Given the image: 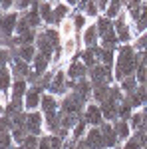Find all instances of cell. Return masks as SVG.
Wrapping results in <instances>:
<instances>
[{
  "mask_svg": "<svg viewBox=\"0 0 147 149\" xmlns=\"http://www.w3.org/2000/svg\"><path fill=\"white\" fill-rule=\"evenodd\" d=\"M79 52V50H78ZM76 52V56L70 60L68 64H66V74H68V80H84V78H88L90 76V68L82 62V58H79V54Z\"/></svg>",
  "mask_w": 147,
  "mask_h": 149,
  "instance_id": "8",
  "label": "cell"
},
{
  "mask_svg": "<svg viewBox=\"0 0 147 149\" xmlns=\"http://www.w3.org/2000/svg\"><path fill=\"white\" fill-rule=\"evenodd\" d=\"M36 48H38V52L40 54H44V56H50L54 58V52H56L58 48L54 46V42L50 40V36L46 34V28H42V30H38V36H36Z\"/></svg>",
  "mask_w": 147,
  "mask_h": 149,
  "instance_id": "14",
  "label": "cell"
},
{
  "mask_svg": "<svg viewBox=\"0 0 147 149\" xmlns=\"http://www.w3.org/2000/svg\"><path fill=\"white\" fill-rule=\"evenodd\" d=\"M113 26H115V32H117V38H119V44H131L137 38V30L131 22V18H129L127 8L113 20Z\"/></svg>",
  "mask_w": 147,
  "mask_h": 149,
  "instance_id": "3",
  "label": "cell"
},
{
  "mask_svg": "<svg viewBox=\"0 0 147 149\" xmlns=\"http://www.w3.org/2000/svg\"><path fill=\"white\" fill-rule=\"evenodd\" d=\"M72 12H74V8L70 4H66L64 0H56L54 2V26H58L64 18L72 16Z\"/></svg>",
  "mask_w": 147,
  "mask_h": 149,
  "instance_id": "20",
  "label": "cell"
},
{
  "mask_svg": "<svg viewBox=\"0 0 147 149\" xmlns=\"http://www.w3.org/2000/svg\"><path fill=\"white\" fill-rule=\"evenodd\" d=\"M95 24H98V32H100V46L117 50V48H119V38H117V32H115L113 20L107 18L105 14H102V16L95 20Z\"/></svg>",
  "mask_w": 147,
  "mask_h": 149,
  "instance_id": "2",
  "label": "cell"
},
{
  "mask_svg": "<svg viewBox=\"0 0 147 149\" xmlns=\"http://www.w3.org/2000/svg\"><path fill=\"white\" fill-rule=\"evenodd\" d=\"M86 141H88L90 149H105L103 135H102V127H90L88 133H86Z\"/></svg>",
  "mask_w": 147,
  "mask_h": 149,
  "instance_id": "18",
  "label": "cell"
},
{
  "mask_svg": "<svg viewBox=\"0 0 147 149\" xmlns=\"http://www.w3.org/2000/svg\"><path fill=\"white\" fill-rule=\"evenodd\" d=\"M30 88V81L28 80H14L12 84V90H10V100L18 105L24 107V97H26V92Z\"/></svg>",
  "mask_w": 147,
  "mask_h": 149,
  "instance_id": "17",
  "label": "cell"
},
{
  "mask_svg": "<svg viewBox=\"0 0 147 149\" xmlns=\"http://www.w3.org/2000/svg\"><path fill=\"white\" fill-rule=\"evenodd\" d=\"M12 52H14V56L22 58V60H26L28 64H32L36 54H38V48H36V44H24V46H16Z\"/></svg>",
  "mask_w": 147,
  "mask_h": 149,
  "instance_id": "22",
  "label": "cell"
},
{
  "mask_svg": "<svg viewBox=\"0 0 147 149\" xmlns=\"http://www.w3.org/2000/svg\"><path fill=\"white\" fill-rule=\"evenodd\" d=\"M72 20L76 24V32H78V34H82V32L86 30V26L90 24V18L82 10H78V8H74V12H72Z\"/></svg>",
  "mask_w": 147,
  "mask_h": 149,
  "instance_id": "26",
  "label": "cell"
},
{
  "mask_svg": "<svg viewBox=\"0 0 147 149\" xmlns=\"http://www.w3.org/2000/svg\"><path fill=\"white\" fill-rule=\"evenodd\" d=\"M10 70H12L14 80H30V76H32V64H28L26 60H22L18 56H14Z\"/></svg>",
  "mask_w": 147,
  "mask_h": 149,
  "instance_id": "12",
  "label": "cell"
},
{
  "mask_svg": "<svg viewBox=\"0 0 147 149\" xmlns=\"http://www.w3.org/2000/svg\"><path fill=\"white\" fill-rule=\"evenodd\" d=\"M20 145H22L24 149H38V147H40V135H32V133H28L26 139H24Z\"/></svg>",
  "mask_w": 147,
  "mask_h": 149,
  "instance_id": "31",
  "label": "cell"
},
{
  "mask_svg": "<svg viewBox=\"0 0 147 149\" xmlns=\"http://www.w3.org/2000/svg\"><path fill=\"white\" fill-rule=\"evenodd\" d=\"M111 90V88H109ZM119 103L115 97H113L111 93L107 95V100L103 103H100L102 105V111H103V117H105V121H115V119H119Z\"/></svg>",
  "mask_w": 147,
  "mask_h": 149,
  "instance_id": "16",
  "label": "cell"
},
{
  "mask_svg": "<svg viewBox=\"0 0 147 149\" xmlns=\"http://www.w3.org/2000/svg\"><path fill=\"white\" fill-rule=\"evenodd\" d=\"M26 135H28V129L26 127H12V137L16 141V145H20L24 139H26Z\"/></svg>",
  "mask_w": 147,
  "mask_h": 149,
  "instance_id": "32",
  "label": "cell"
},
{
  "mask_svg": "<svg viewBox=\"0 0 147 149\" xmlns=\"http://www.w3.org/2000/svg\"><path fill=\"white\" fill-rule=\"evenodd\" d=\"M90 81L93 86H111L115 84V78H113V70L103 66L102 62L98 66H93L90 70Z\"/></svg>",
  "mask_w": 147,
  "mask_h": 149,
  "instance_id": "5",
  "label": "cell"
},
{
  "mask_svg": "<svg viewBox=\"0 0 147 149\" xmlns=\"http://www.w3.org/2000/svg\"><path fill=\"white\" fill-rule=\"evenodd\" d=\"M20 14H22V12H18V10H12V12L2 14V40L14 38L16 26H18V20H20Z\"/></svg>",
  "mask_w": 147,
  "mask_h": 149,
  "instance_id": "11",
  "label": "cell"
},
{
  "mask_svg": "<svg viewBox=\"0 0 147 149\" xmlns=\"http://www.w3.org/2000/svg\"><path fill=\"white\" fill-rule=\"evenodd\" d=\"M131 44H133V48H135L137 52H143V50H147V32L139 34L135 40L131 42Z\"/></svg>",
  "mask_w": 147,
  "mask_h": 149,
  "instance_id": "33",
  "label": "cell"
},
{
  "mask_svg": "<svg viewBox=\"0 0 147 149\" xmlns=\"http://www.w3.org/2000/svg\"><path fill=\"white\" fill-rule=\"evenodd\" d=\"M109 2H111V0H95V4L100 6V10H102V14H105V10H107V6H109Z\"/></svg>",
  "mask_w": 147,
  "mask_h": 149,
  "instance_id": "36",
  "label": "cell"
},
{
  "mask_svg": "<svg viewBox=\"0 0 147 149\" xmlns=\"http://www.w3.org/2000/svg\"><path fill=\"white\" fill-rule=\"evenodd\" d=\"M26 129H28V133H32V135H44L46 133V119H44V113L42 111H26Z\"/></svg>",
  "mask_w": 147,
  "mask_h": 149,
  "instance_id": "9",
  "label": "cell"
},
{
  "mask_svg": "<svg viewBox=\"0 0 147 149\" xmlns=\"http://www.w3.org/2000/svg\"><path fill=\"white\" fill-rule=\"evenodd\" d=\"M79 42H82V40H78L76 36L70 38V40H66V42H62V62H64V64H68L70 60L76 56Z\"/></svg>",
  "mask_w": 147,
  "mask_h": 149,
  "instance_id": "19",
  "label": "cell"
},
{
  "mask_svg": "<svg viewBox=\"0 0 147 149\" xmlns=\"http://www.w3.org/2000/svg\"><path fill=\"white\" fill-rule=\"evenodd\" d=\"M100 127H102V135H103L105 149H117L119 145H121V143H119V137H117V131H115L113 121H103Z\"/></svg>",
  "mask_w": 147,
  "mask_h": 149,
  "instance_id": "13",
  "label": "cell"
},
{
  "mask_svg": "<svg viewBox=\"0 0 147 149\" xmlns=\"http://www.w3.org/2000/svg\"><path fill=\"white\" fill-rule=\"evenodd\" d=\"M0 6H2V14L14 10V0H0Z\"/></svg>",
  "mask_w": 147,
  "mask_h": 149,
  "instance_id": "35",
  "label": "cell"
},
{
  "mask_svg": "<svg viewBox=\"0 0 147 149\" xmlns=\"http://www.w3.org/2000/svg\"><path fill=\"white\" fill-rule=\"evenodd\" d=\"M40 16H42L46 26H54V2L42 0L40 2Z\"/></svg>",
  "mask_w": 147,
  "mask_h": 149,
  "instance_id": "25",
  "label": "cell"
},
{
  "mask_svg": "<svg viewBox=\"0 0 147 149\" xmlns=\"http://www.w3.org/2000/svg\"><path fill=\"white\" fill-rule=\"evenodd\" d=\"M86 121H88V125L90 127H100L105 121V117H103V111H102V105L98 102H88L86 105V109H84V115H82Z\"/></svg>",
  "mask_w": 147,
  "mask_h": 149,
  "instance_id": "10",
  "label": "cell"
},
{
  "mask_svg": "<svg viewBox=\"0 0 147 149\" xmlns=\"http://www.w3.org/2000/svg\"><path fill=\"white\" fill-rule=\"evenodd\" d=\"M133 111H135V107H133V105H131V102L125 97L123 102L119 103V119H127V121H129V117H131V113H133Z\"/></svg>",
  "mask_w": 147,
  "mask_h": 149,
  "instance_id": "29",
  "label": "cell"
},
{
  "mask_svg": "<svg viewBox=\"0 0 147 149\" xmlns=\"http://www.w3.org/2000/svg\"><path fill=\"white\" fill-rule=\"evenodd\" d=\"M44 93H46L44 86H40V84H30V88H28V92H26V97H24V109H26V111L40 109Z\"/></svg>",
  "mask_w": 147,
  "mask_h": 149,
  "instance_id": "6",
  "label": "cell"
},
{
  "mask_svg": "<svg viewBox=\"0 0 147 149\" xmlns=\"http://www.w3.org/2000/svg\"><path fill=\"white\" fill-rule=\"evenodd\" d=\"M34 4V0H14V10L18 12H26L30 6Z\"/></svg>",
  "mask_w": 147,
  "mask_h": 149,
  "instance_id": "34",
  "label": "cell"
},
{
  "mask_svg": "<svg viewBox=\"0 0 147 149\" xmlns=\"http://www.w3.org/2000/svg\"><path fill=\"white\" fill-rule=\"evenodd\" d=\"M70 80H68V74H66V68L62 70H56V74H54V78H52V81H50V86L46 88V92L54 93V95H58V97H62V95H66V93L70 92Z\"/></svg>",
  "mask_w": 147,
  "mask_h": 149,
  "instance_id": "7",
  "label": "cell"
},
{
  "mask_svg": "<svg viewBox=\"0 0 147 149\" xmlns=\"http://www.w3.org/2000/svg\"><path fill=\"white\" fill-rule=\"evenodd\" d=\"M82 12L90 18V22H95L100 16H102V10H100V6L95 4V0H90V2H86V6L82 8Z\"/></svg>",
  "mask_w": 147,
  "mask_h": 149,
  "instance_id": "28",
  "label": "cell"
},
{
  "mask_svg": "<svg viewBox=\"0 0 147 149\" xmlns=\"http://www.w3.org/2000/svg\"><path fill=\"white\" fill-rule=\"evenodd\" d=\"M147 123V109L145 107H141V109H135L133 113H131V117H129V125H131V129L133 131H137V129H143Z\"/></svg>",
  "mask_w": 147,
  "mask_h": 149,
  "instance_id": "24",
  "label": "cell"
},
{
  "mask_svg": "<svg viewBox=\"0 0 147 149\" xmlns=\"http://www.w3.org/2000/svg\"><path fill=\"white\" fill-rule=\"evenodd\" d=\"M145 109H147V107H145Z\"/></svg>",
  "mask_w": 147,
  "mask_h": 149,
  "instance_id": "39",
  "label": "cell"
},
{
  "mask_svg": "<svg viewBox=\"0 0 147 149\" xmlns=\"http://www.w3.org/2000/svg\"><path fill=\"white\" fill-rule=\"evenodd\" d=\"M113 125H115V131H117V137H119V143H121V145L133 135V129H131V125H129L127 119H115Z\"/></svg>",
  "mask_w": 147,
  "mask_h": 149,
  "instance_id": "23",
  "label": "cell"
},
{
  "mask_svg": "<svg viewBox=\"0 0 147 149\" xmlns=\"http://www.w3.org/2000/svg\"><path fill=\"white\" fill-rule=\"evenodd\" d=\"M58 32H60L62 42H66V40H70V38H74V36L78 34V32H76V24H74V20H72V16L64 18L62 22L58 24Z\"/></svg>",
  "mask_w": 147,
  "mask_h": 149,
  "instance_id": "21",
  "label": "cell"
},
{
  "mask_svg": "<svg viewBox=\"0 0 147 149\" xmlns=\"http://www.w3.org/2000/svg\"><path fill=\"white\" fill-rule=\"evenodd\" d=\"M86 105H88V102L74 90H70L66 95L60 97V111H62V115H84Z\"/></svg>",
  "mask_w": 147,
  "mask_h": 149,
  "instance_id": "4",
  "label": "cell"
},
{
  "mask_svg": "<svg viewBox=\"0 0 147 149\" xmlns=\"http://www.w3.org/2000/svg\"><path fill=\"white\" fill-rule=\"evenodd\" d=\"M50 2H56V0H50Z\"/></svg>",
  "mask_w": 147,
  "mask_h": 149,
  "instance_id": "38",
  "label": "cell"
},
{
  "mask_svg": "<svg viewBox=\"0 0 147 149\" xmlns=\"http://www.w3.org/2000/svg\"><path fill=\"white\" fill-rule=\"evenodd\" d=\"M82 46L84 48H95L100 46V32H98V24L90 22L86 26V30L82 32Z\"/></svg>",
  "mask_w": 147,
  "mask_h": 149,
  "instance_id": "15",
  "label": "cell"
},
{
  "mask_svg": "<svg viewBox=\"0 0 147 149\" xmlns=\"http://www.w3.org/2000/svg\"><path fill=\"white\" fill-rule=\"evenodd\" d=\"M123 10H125V0H111L109 6H107V10H105V16L111 18V20H115Z\"/></svg>",
  "mask_w": 147,
  "mask_h": 149,
  "instance_id": "27",
  "label": "cell"
},
{
  "mask_svg": "<svg viewBox=\"0 0 147 149\" xmlns=\"http://www.w3.org/2000/svg\"><path fill=\"white\" fill-rule=\"evenodd\" d=\"M141 62V56L137 52L133 44H119L117 54H115V66H113V78L119 84L121 80L135 76L137 66Z\"/></svg>",
  "mask_w": 147,
  "mask_h": 149,
  "instance_id": "1",
  "label": "cell"
},
{
  "mask_svg": "<svg viewBox=\"0 0 147 149\" xmlns=\"http://www.w3.org/2000/svg\"><path fill=\"white\" fill-rule=\"evenodd\" d=\"M117 149H143V141H141V139H139V135L133 131V135L127 139L123 145H119Z\"/></svg>",
  "mask_w": 147,
  "mask_h": 149,
  "instance_id": "30",
  "label": "cell"
},
{
  "mask_svg": "<svg viewBox=\"0 0 147 149\" xmlns=\"http://www.w3.org/2000/svg\"><path fill=\"white\" fill-rule=\"evenodd\" d=\"M66 4H70L72 8H78V4H79V0H64Z\"/></svg>",
  "mask_w": 147,
  "mask_h": 149,
  "instance_id": "37",
  "label": "cell"
}]
</instances>
